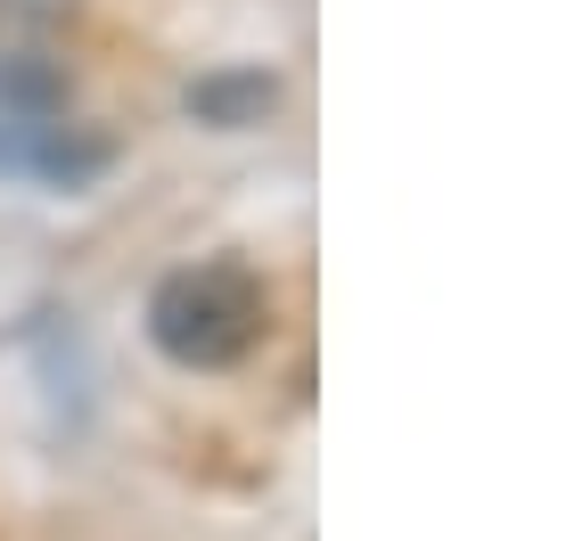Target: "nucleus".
<instances>
[{"instance_id": "nucleus-1", "label": "nucleus", "mask_w": 566, "mask_h": 541, "mask_svg": "<svg viewBox=\"0 0 566 541\" xmlns=\"http://www.w3.org/2000/svg\"><path fill=\"white\" fill-rule=\"evenodd\" d=\"M271 328V296L247 263H198L172 270L165 287L148 296V337L156 353H172L181 370H230L263 344Z\"/></svg>"}, {"instance_id": "nucleus-2", "label": "nucleus", "mask_w": 566, "mask_h": 541, "mask_svg": "<svg viewBox=\"0 0 566 541\" xmlns=\"http://www.w3.org/2000/svg\"><path fill=\"white\" fill-rule=\"evenodd\" d=\"M74 0H0V50H42Z\"/></svg>"}, {"instance_id": "nucleus-3", "label": "nucleus", "mask_w": 566, "mask_h": 541, "mask_svg": "<svg viewBox=\"0 0 566 541\" xmlns=\"http://www.w3.org/2000/svg\"><path fill=\"white\" fill-rule=\"evenodd\" d=\"M189 107H198V115H239V107H271V83H263V74H247V83H206V91H189Z\"/></svg>"}]
</instances>
